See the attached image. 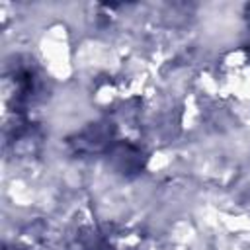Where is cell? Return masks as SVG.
Listing matches in <instances>:
<instances>
[]
</instances>
